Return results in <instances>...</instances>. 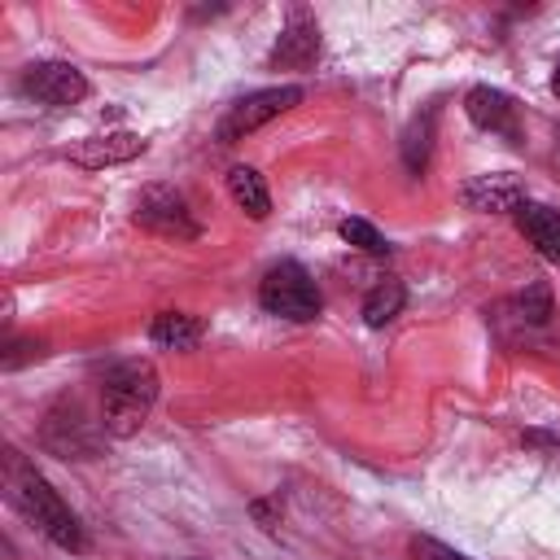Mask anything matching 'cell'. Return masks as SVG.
Returning <instances> with one entry per match:
<instances>
[{"instance_id":"obj_1","label":"cell","mask_w":560,"mask_h":560,"mask_svg":"<svg viewBox=\"0 0 560 560\" xmlns=\"http://www.w3.org/2000/svg\"><path fill=\"white\" fill-rule=\"evenodd\" d=\"M0 481H4V499L48 538L57 542L61 551H83L88 547V534L79 525V516L57 499V490L35 472V464L22 455V451H4V468H0Z\"/></svg>"},{"instance_id":"obj_2","label":"cell","mask_w":560,"mask_h":560,"mask_svg":"<svg viewBox=\"0 0 560 560\" xmlns=\"http://www.w3.org/2000/svg\"><path fill=\"white\" fill-rule=\"evenodd\" d=\"M158 402V372L144 359H122L101 381V424L109 438H131Z\"/></svg>"},{"instance_id":"obj_3","label":"cell","mask_w":560,"mask_h":560,"mask_svg":"<svg viewBox=\"0 0 560 560\" xmlns=\"http://www.w3.org/2000/svg\"><path fill=\"white\" fill-rule=\"evenodd\" d=\"M101 438H105V424L92 420L79 398H57L39 420V442L57 459H96Z\"/></svg>"},{"instance_id":"obj_4","label":"cell","mask_w":560,"mask_h":560,"mask_svg":"<svg viewBox=\"0 0 560 560\" xmlns=\"http://www.w3.org/2000/svg\"><path fill=\"white\" fill-rule=\"evenodd\" d=\"M258 302H262V311L293 319V324H306L319 315V289L306 276V267H298V262H276L258 284Z\"/></svg>"},{"instance_id":"obj_5","label":"cell","mask_w":560,"mask_h":560,"mask_svg":"<svg viewBox=\"0 0 560 560\" xmlns=\"http://www.w3.org/2000/svg\"><path fill=\"white\" fill-rule=\"evenodd\" d=\"M302 101V88H262V92H249V96H241L228 114H223V122H219V140L223 144H232V140H241V136H249V131H258L262 122H271V118H280L284 109H293Z\"/></svg>"},{"instance_id":"obj_6","label":"cell","mask_w":560,"mask_h":560,"mask_svg":"<svg viewBox=\"0 0 560 560\" xmlns=\"http://www.w3.org/2000/svg\"><path fill=\"white\" fill-rule=\"evenodd\" d=\"M136 223L158 232V236H175V241H192L197 236V219L184 201V192L166 188V184H153L136 197Z\"/></svg>"},{"instance_id":"obj_7","label":"cell","mask_w":560,"mask_h":560,"mask_svg":"<svg viewBox=\"0 0 560 560\" xmlns=\"http://www.w3.org/2000/svg\"><path fill=\"white\" fill-rule=\"evenodd\" d=\"M22 92L35 96L39 105H74L88 96V79L70 66V61H39L22 74Z\"/></svg>"},{"instance_id":"obj_8","label":"cell","mask_w":560,"mask_h":560,"mask_svg":"<svg viewBox=\"0 0 560 560\" xmlns=\"http://www.w3.org/2000/svg\"><path fill=\"white\" fill-rule=\"evenodd\" d=\"M459 201L477 214H499V210H521L525 206V188L516 175L508 171H490V175H472L459 188Z\"/></svg>"},{"instance_id":"obj_9","label":"cell","mask_w":560,"mask_h":560,"mask_svg":"<svg viewBox=\"0 0 560 560\" xmlns=\"http://www.w3.org/2000/svg\"><path fill=\"white\" fill-rule=\"evenodd\" d=\"M315 57H319V26L306 13H293L289 26L280 31L276 48H271V66L306 70V66H315Z\"/></svg>"},{"instance_id":"obj_10","label":"cell","mask_w":560,"mask_h":560,"mask_svg":"<svg viewBox=\"0 0 560 560\" xmlns=\"http://www.w3.org/2000/svg\"><path fill=\"white\" fill-rule=\"evenodd\" d=\"M464 109L468 118L481 127V131H494V136H508V140H521V122H516V105L499 92V88H472L464 96Z\"/></svg>"},{"instance_id":"obj_11","label":"cell","mask_w":560,"mask_h":560,"mask_svg":"<svg viewBox=\"0 0 560 560\" xmlns=\"http://www.w3.org/2000/svg\"><path fill=\"white\" fill-rule=\"evenodd\" d=\"M144 153V140L131 136V131H109V136H92L83 144L70 149V158L88 171H101V166H118V162H131Z\"/></svg>"},{"instance_id":"obj_12","label":"cell","mask_w":560,"mask_h":560,"mask_svg":"<svg viewBox=\"0 0 560 560\" xmlns=\"http://www.w3.org/2000/svg\"><path fill=\"white\" fill-rule=\"evenodd\" d=\"M516 223H521V232L529 236V245L547 262H560V214L556 210H547V206H521L516 210Z\"/></svg>"},{"instance_id":"obj_13","label":"cell","mask_w":560,"mask_h":560,"mask_svg":"<svg viewBox=\"0 0 560 560\" xmlns=\"http://www.w3.org/2000/svg\"><path fill=\"white\" fill-rule=\"evenodd\" d=\"M228 192L249 219H267L271 214V192H267V184H262V175L254 166H232L228 171Z\"/></svg>"},{"instance_id":"obj_14","label":"cell","mask_w":560,"mask_h":560,"mask_svg":"<svg viewBox=\"0 0 560 560\" xmlns=\"http://www.w3.org/2000/svg\"><path fill=\"white\" fill-rule=\"evenodd\" d=\"M201 332H206L201 319L197 315H184V311H162L153 319V328H149L153 346H162V350H192L201 341Z\"/></svg>"},{"instance_id":"obj_15","label":"cell","mask_w":560,"mask_h":560,"mask_svg":"<svg viewBox=\"0 0 560 560\" xmlns=\"http://www.w3.org/2000/svg\"><path fill=\"white\" fill-rule=\"evenodd\" d=\"M433 127H438V109H424L407 122L402 131V162L411 175H420L429 166V153H433Z\"/></svg>"},{"instance_id":"obj_16","label":"cell","mask_w":560,"mask_h":560,"mask_svg":"<svg viewBox=\"0 0 560 560\" xmlns=\"http://www.w3.org/2000/svg\"><path fill=\"white\" fill-rule=\"evenodd\" d=\"M402 302H407V293H402L398 280H381V284H372L368 298H363V324H368V328H385V324L402 311Z\"/></svg>"},{"instance_id":"obj_17","label":"cell","mask_w":560,"mask_h":560,"mask_svg":"<svg viewBox=\"0 0 560 560\" xmlns=\"http://www.w3.org/2000/svg\"><path fill=\"white\" fill-rule=\"evenodd\" d=\"M341 241L346 245H354V249H363V254H389V241L368 223V219H341Z\"/></svg>"},{"instance_id":"obj_18","label":"cell","mask_w":560,"mask_h":560,"mask_svg":"<svg viewBox=\"0 0 560 560\" xmlns=\"http://www.w3.org/2000/svg\"><path fill=\"white\" fill-rule=\"evenodd\" d=\"M516 315L529 319V324H547V319H551V289H547V284H529V289L516 298Z\"/></svg>"},{"instance_id":"obj_19","label":"cell","mask_w":560,"mask_h":560,"mask_svg":"<svg viewBox=\"0 0 560 560\" xmlns=\"http://www.w3.org/2000/svg\"><path fill=\"white\" fill-rule=\"evenodd\" d=\"M31 359H44V341H4V350H0V368L4 372H18Z\"/></svg>"},{"instance_id":"obj_20","label":"cell","mask_w":560,"mask_h":560,"mask_svg":"<svg viewBox=\"0 0 560 560\" xmlns=\"http://www.w3.org/2000/svg\"><path fill=\"white\" fill-rule=\"evenodd\" d=\"M411 556L416 560H472V556H464V551H455V547H446V542H438V538H411Z\"/></svg>"},{"instance_id":"obj_21","label":"cell","mask_w":560,"mask_h":560,"mask_svg":"<svg viewBox=\"0 0 560 560\" xmlns=\"http://www.w3.org/2000/svg\"><path fill=\"white\" fill-rule=\"evenodd\" d=\"M551 92L560 96V61H556V74H551Z\"/></svg>"}]
</instances>
